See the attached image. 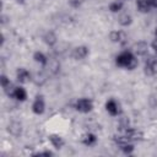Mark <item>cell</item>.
<instances>
[{"instance_id": "6da1fadb", "label": "cell", "mask_w": 157, "mask_h": 157, "mask_svg": "<svg viewBox=\"0 0 157 157\" xmlns=\"http://www.w3.org/2000/svg\"><path fill=\"white\" fill-rule=\"evenodd\" d=\"M132 58H134V54H132L131 52L125 50V52L120 53V54L117 56L115 63H117L118 66H121V67H125V69H126L128 65L130 64V61L132 60Z\"/></svg>"}, {"instance_id": "7a4b0ae2", "label": "cell", "mask_w": 157, "mask_h": 157, "mask_svg": "<svg viewBox=\"0 0 157 157\" xmlns=\"http://www.w3.org/2000/svg\"><path fill=\"white\" fill-rule=\"evenodd\" d=\"M75 108H76L78 112H81V113H88V112L92 110L93 103H92V101L88 99V98H80V99L76 102Z\"/></svg>"}, {"instance_id": "3957f363", "label": "cell", "mask_w": 157, "mask_h": 157, "mask_svg": "<svg viewBox=\"0 0 157 157\" xmlns=\"http://www.w3.org/2000/svg\"><path fill=\"white\" fill-rule=\"evenodd\" d=\"M44 108H45V104H44V101H43V97L42 96H37V98L34 99L33 104H32V110L34 114H43L44 112Z\"/></svg>"}, {"instance_id": "277c9868", "label": "cell", "mask_w": 157, "mask_h": 157, "mask_svg": "<svg viewBox=\"0 0 157 157\" xmlns=\"http://www.w3.org/2000/svg\"><path fill=\"white\" fill-rule=\"evenodd\" d=\"M87 54H88V48H87V47H85V45L76 47V48L72 50V53H71L72 58H74V59H76V60H81V59L86 58V56H87Z\"/></svg>"}, {"instance_id": "5b68a950", "label": "cell", "mask_w": 157, "mask_h": 157, "mask_svg": "<svg viewBox=\"0 0 157 157\" xmlns=\"http://www.w3.org/2000/svg\"><path fill=\"white\" fill-rule=\"evenodd\" d=\"M109 39L114 43H124L126 40V34L123 31H112L109 33Z\"/></svg>"}, {"instance_id": "8992f818", "label": "cell", "mask_w": 157, "mask_h": 157, "mask_svg": "<svg viewBox=\"0 0 157 157\" xmlns=\"http://www.w3.org/2000/svg\"><path fill=\"white\" fill-rule=\"evenodd\" d=\"M7 131H9L11 135H13V136H20L21 132H22V124H21L20 121H17V120H13V121H11V123L9 124Z\"/></svg>"}, {"instance_id": "52a82bcc", "label": "cell", "mask_w": 157, "mask_h": 157, "mask_svg": "<svg viewBox=\"0 0 157 157\" xmlns=\"http://www.w3.org/2000/svg\"><path fill=\"white\" fill-rule=\"evenodd\" d=\"M44 66L48 69V71L50 74H58L59 70H60V64L55 59H48V61H47V64Z\"/></svg>"}, {"instance_id": "ba28073f", "label": "cell", "mask_w": 157, "mask_h": 157, "mask_svg": "<svg viewBox=\"0 0 157 157\" xmlns=\"http://www.w3.org/2000/svg\"><path fill=\"white\" fill-rule=\"evenodd\" d=\"M16 77H17V81H18V82L25 83V82H28V81H29V78H31V74H29L26 69L20 67V69L17 70V72H16Z\"/></svg>"}, {"instance_id": "9c48e42d", "label": "cell", "mask_w": 157, "mask_h": 157, "mask_svg": "<svg viewBox=\"0 0 157 157\" xmlns=\"http://www.w3.org/2000/svg\"><path fill=\"white\" fill-rule=\"evenodd\" d=\"M105 109H107V112H108L110 115H113V117L118 115V113H119V105H118V103H117L114 99H109V101L105 103Z\"/></svg>"}, {"instance_id": "30bf717a", "label": "cell", "mask_w": 157, "mask_h": 157, "mask_svg": "<svg viewBox=\"0 0 157 157\" xmlns=\"http://www.w3.org/2000/svg\"><path fill=\"white\" fill-rule=\"evenodd\" d=\"M12 98H16V99L20 101V102L26 101V98H27V92H26V90H25L23 87H15Z\"/></svg>"}, {"instance_id": "8fae6325", "label": "cell", "mask_w": 157, "mask_h": 157, "mask_svg": "<svg viewBox=\"0 0 157 157\" xmlns=\"http://www.w3.org/2000/svg\"><path fill=\"white\" fill-rule=\"evenodd\" d=\"M147 49H148V45L145 42H137L134 45V52L137 55H145V54H147Z\"/></svg>"}, {"instance_id": "7c38bea8", "label": "cell", "mask_w": 157, "mask_h": 157, "mask_svg": "<svg viewBox=\"0 0 157 157\" xmlns=\"http://www.w3.org/2000/svg\"><path fill=\"white\" fill-rule=\"evenodd\" d=\"M43 40H44V43H45L47 45L53 47V45L56 43V36H55L54 32L49 31V32H47V33L43 36Z\"/></svg>"}, {"instance_id": "4fadbf2b", "label": "cell", "mask_w": 157, "mask_h": 157, "mask_svg": "<svg viewBox=\"0 0 157 157\" xmlns=\"http://www.w3.org/2000/svg\"><path fill=\"white\" fill-rule=\"evenodd\" d=\"M49 141L52 142V145L55 147V148H61L63 147V145H64V140L59 136V135H56V134H53V135H50L49 136Z\"/></svg>"}, {"instance_id": "5bb4252c", "label": "cell", "mask_w": 157, "mask_h": 157, "mask_svg": "<svg viewBox=\"0 0 157 157\" xmlns=\"http://www.w3.org/2000/svg\"><path fill=\"white\" fill-rule=\"evenodd\" d=\"M139 11L141 12H148L151 9V1L150 0H137L136 2Z\"/></svg>"}, {"instance_id": "9a60e30c", "label": "cell", "mask_w": 157, "mask_h": 157, "mask_svg": "<svg viewBox=\"0 0 157 157\" xmlns=\"http://www.w3.org/2000/svg\"><path fill=\"white\" fill-rule=\"evenodd\" d=\"M33 59H34V61H37V63H39V64H42V65H45L47 61H48V58H47L42 52H36V53L33 54Z\"/></svg>"}, {"instance_id": "2e32d148", "label": "cell", "mask_w": 157, "mask_h": 157, "mask_svg": "<svg viewBox=\"0 0 157 157\" xmlns=\"http://www.w3.org/2000/svg\"><path fill=\"white\" fill-rule=\"evenodd\" d=\"M131 22H132V18H131V16L129 13H123V15L119 16V23L121 26H124V27L129 26Z\"/></svg>"}, {"instance_id": "e0dca14e", "label": "cell", "mask_w": 157, "mask_h": 157, "mask_svg": "<svg viewBox=\"0 0 157 157\" xmlns=\"http://www.w3.org/2000/svg\"><path fill=\"white\" fill-rule=\"evenodd\" d=\"M45 75H43L42 72H37V74H34L33 75V77H32V81L36 83V85H38V86H42L44 82H45Z\"/></svg>"}, {"instance_id": "ac0fdd59", "label": "cell", "mask_w": 157, "mask_h": 157, "mask_svg": "<svg viewBox=\"0 0 157 157\" xmlns=\"http://www.w3.org/2000/svg\"><path fill=\"white\" fill-rule=\"evenodd\" d=\"M83 144L85 145H87V146H91V145H93L96 141H97V137L93 135V134H87V135H85V137H83Z\"/></svg>"}, {"instance_id": "d6986e66", "label": "cell", "mask_w": 157, "mask_h": 157, "mask_svg": "<svg viewBox=\"0 0 157 157\" xmlns=\"http://www.w3.org/2000/svg\"><path fill=\"white\" fill-rule=\"evenodd\" d=\"M123 9V2L121 1H113L110 5H109V10L112 12H118Z\"/></svg>"}, {"instance_id": "ffe728a7", "label": "cell", "mask_w": 157, "mask_h": 157, "mask_svg": "<svg viewBox=\"0 0 157 157\" xmlns=\"http://www.w3.org/2000/svg\"><path fill=\"white\" fill-rule=\"evenodd\" d=\"M119 147H120V150H121L124 153H126V155H130V153H132V151H134V145L130 144V142L124 144V145H121V146H119Z\"/></svg>"}, {"instance_id": "44dd1931", "label": "cell", "mask_w": 157, "mask_h": 157, "mask_svg": "<svg viewBox=\"0 0 157 157\" xmlns=\"http://www.w3.org/2000/svg\"><path fill=\"white\" fill-rule=\"evenodd\" d=\"M0 81H1V86H2V88L7 87V86L11 83V82H10V78H7V76H6V75H1Z\"/></svg>"}, {"instance_id": "7402d4cb", "label": "cell", "mask_w": 157, "mask_h": 157, "mask_svg": "<svg viewBox=\"0 0 157 157\" xmlns=\"http://www.w3.org/2000/svg\"><path fill=\"white\" fill-rule=\"evenodd\" d=\"M136 66H137V59L134 56V58H132V60L130 61V64L128 65V67H126V69H128V70H134Z\"/></svg>"}, {"instance_id": "603a6c76", "label": "cell", "mask_w": 157, "mask_h": 157, "mask_svg": "<svg viewBox=\"0 0 157 157\" xmlns=\"http://www.w3.org/2000/svg\"><path fill=\"white\" fill-rule=\"evenodd\" d=\"M69 4H70L72 7H78L82 2H80L78 0H69Z\"/></svg>"}, {"instance_id": "cb8c5ba5", "label": "cell", "mask_w": 157, "mask_h": 157, "mask_svg": "<svg viewBox=\"0 0 157 157\" xmlns=\"http://www.w3.org/2000/svg\"><path fill=\"white\" fill-rule=\"evenodd\" d=\"M151 47H152V49L155 50V53L157 54V37L153 39V42L151 43Z\"/></svg>"}, {"instance_id": "d4e9b609", "label": "cell", "mask_w": 157, "mask_h": 157, "mask_svg": "<svg viewBox=\"0 0 157 157\" xmlns=\"http://www.w3.org/2000/svg\"><path fill=\"white\" fill-rule=\"evenodd\" d=\"M36 155H37V156H43V155H44V156H52L53 153H52L50 151H43V152H38V153H36Z\"/></svg>"}, {"instance_id": "484cf974", "label": "cell", "mask_w": 157, "mask_h": 157, "mask_svg": "<svg viewBox=\"0 0 157 157\" xmlns=\"http://www.w3.org/2000/svg\"><path fill=\"white\" fill-rule=\"evenodd\" d=\"M151 1V7L157 9V0H150Z\"/></svg>"}, {"instance_id": "4316f807", "label": "cell", "mask_w": 157, "mask_h": 157, "mask_svg": "<svg viewBox=\"0 0 157 157\" xmlns=\"http://www.w3.org/2000/svg\"><path fill=\"white\" fill-rule=\"evenodd\" d=\"M16 1L20 2V4H23V2H25V0H16Z\"/></svg>"}, {"instance_id": "83f0119b", "label": "cell", "mask_w": 157, "mask_h": 157, "mask_svg": "<svg viewBox=\"0 0 157 157\" xmlns=\"http://www.w3.org/2000/svg\"><path fill=\"white\" fill-rule=\"evenodd\" d=\"M155 36H156V37H157V27H156V28H155Z\"/></svg>"}, {"instance_id": "f1b7e54d", "label": "cell", "mask_w": 157, "mask_h": 157, "mask_svg": "<svg viewBox=\"0 0 157 157\" xmlns=\"http://www.w3.org/2000/svg\"><path fill=\"white\" fill-rule=\"evenodd\" d=\"M78 1H80V2H83V1H86V0H78Z\"/></svg>"}, {"instance_id": "f546056e", "label": "cell", "mask_w": 157, "mask_h": 157, "mask_svg": "<svg viewBox=\"0 0 157 157\" xmlns=\"http://www.w3.org/2000/svg\"><path fill=\"white\" fill-rule=\"evenodd\" d=\"M124 1H126V0H124Z\"/></svg>"}]
</instances>
